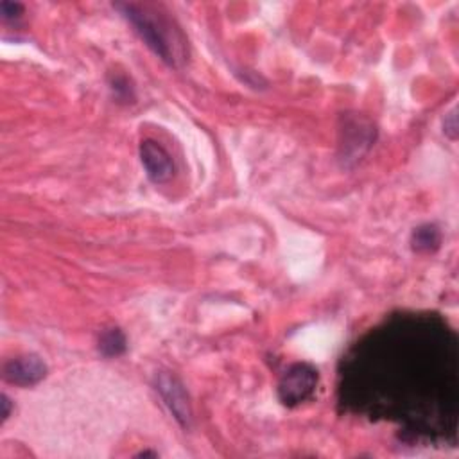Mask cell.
Returning <instances> with one entry per match:
<instances>
[{"label": "cell", "mask_w": 459, "mask_h": 459, "mask_svg": "<svg viewBox=\"0 0 459 459\" xmlns=\"http://www.w3.org/2000/svg\"><path fill=\"white\" fill-rule=\"evenodd\" d=\"M2 407H4V411H2V420H5V418L9 416V400H7L5 394H2Z\"/></svg>", "instance_id": "obj_9"}, {"label": "cell", "mask_w": 459, "mask_h": 459, "mask_svg": "<svg viewBox=\"0 0 459 459\" xmlns=\"http://www.w3.org/2000/svg\"><path fill=\"white\" fill-rule=\"evenodd\" d=\"M99 350L106 355V357H117L120 353H124L126 350V337L118 328H108L100 333L99 339Z\"/></svg>", "instance_id": "obj_6"}, {"label": "cell", "mask_w": 459, "mask_h": 459, "mask_svg": "<svg viewBox=\"0 0 459 459\" xmlns=\"http://www.w3.org/2000/svg\"><path fill=\"white\" fill-rule=\"evenodd\" d=\"M2 371H4V378L11 384L32 385L45 377L47 366L36 355H22L7 360Z\"/></svg>", "instance_id": "obj_5"}, {"label": "cell", "mask_w": 459, "mask_h": 459, "mask_svg": "<svg viewBox=\"0 0 459 459\" xmlns=\"http://www.w3.org/2000/svg\"><path fill=\"white\" fill-rule=\"evenodd\" d=\"M439 244V231L436 230V226H421L414 231L412 235V246L418 251H430L434 247H437Z\"/></svg>", "instance_id": "obj_7"}, {"label": "cell", "mask_w": 459, "mask_h": 459, "mask_svg": "<svg viewBox=\"0 0 459 459\" xmlns=\"http://www.w3.org/2000/svg\"><path fill=\"white\" fill-rule=\"evenodd\" d=\"M317 384V371L308 364L290 366L280 380L278 394L285 405H298L307 400Z\"/></svg>", "instance_id": "obj_2"}, {"label": "cell", "mask_w": 459, "mask_h": 459, "mask_svg": "<svg viewBox=\"0 0 459 459\" xmlns=\"http://www.w3.org/2000/svg\"><path fill=\"white\" fill-rule=\"evenodd\" d=\"M154 382H156V391L163 398V402L169 407V411L172 412V416L183 427H188L192 421V409H190L188 394H186L183 384L169 371H160L156 375Z\"/></svg>", "instance_id": "obj_3"}, {"label": "cell", "mask_w": 459, "mask_h": 459, "mask_svg": "<svg viewBox=\"0 0 459 459\" xmlns=\"http://www.w3.org/2000/svg\"><path fill=\"white\" fill-rule=\"evenodd\" d=\"M140 160L149 179L154 183H167L174 176V163L170 154L151 138L140 142Z\"/></svg>", "instance_id": "obj_4"}, {"label": "cell", "mask_w": 459, "mask_h": 459, "mask_svg": "<svg viewBox=\"0 0 459 459\" xmlns=\"http://www.w3.org/2000/svg\"><path fill=\"white\" fill-rule=\"evenodd\" d=\"M22 11H23V5L18 4V2H7V0L0 2V13H2V16L7 18V20L18 18V16L22 14Z\"/></svg>", "instance_id": "obj_8"}, {"label": "cell", "mask_w": 459, "mask_h": 459, "mask_svg": "<svg viewBox=\"0 0 459 459\" xmlns=\"http://www.w3.org/2000/svg\"><path fill=\"white\" fill-rule=\"evenodd\" d=\"M117 7L131 22L134 30L147 43V47L154 54H158L163 61L176 66L179 59H183L185 56L183 38L167 18H163L154 9L145 5L142 7L134 4H124V5L120 4Z\"/></svg>", "instance_id": "obj_1"}]
</instances>
